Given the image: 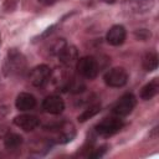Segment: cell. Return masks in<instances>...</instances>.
Here are the masks:
<instances>
[{
  "mask_svg": "<svg viewBox=\"0 0 159 159\" xmlns=\"http://www.w3.org/2000/svg\"><path fill=\"white\" fill-rule=\"evenodd\" d=\"M14 123L22 130L30 132V130H34L36 127H39L40 120L36 116H32V114H20L14 118Z\"/></svg>",
  "mask_w": 159,
  "mask_h": 159,
  "instance_id": "cell-9",
  "label": "cell"
},
{
  "mask_svg": "<svg viewBox=\"0 0 159 159\" xmlns=\"http://www.w3.org/2000/svg\"><path fill=\"white\" fill-rule=\"evenodd\" d=\"M125 35H127L125 34V29L122 25H114L108 30L106 40L112 46H119V45H122L124 42Z\"/></svg>",
  "mask_w": 159,
  "mask_h": 159,
  "instance_id": "cell-10",
  "label": "cell"
},
{
  "mask_svg": "<svg viewBox=\"0 0 159 159\" xmlns=\"http://www.w3.org/2000/svg\"><path fill=\"white\" fill-rule=\"evenodd\" d=\"M9 113V109L6 106H0V119H2L4 117H6V114Z\"/></svg>",
  "mask_w": 159,
  "mask_h": 159,
  "instance_id": "cell-21",
  "label": "cell"
},
{
  "mask_svg": "<svg viewBox=\"0 0 159 159\" xmlns=\"http://www.w3.org/2000/svg\"><path fill=\"white\" fill-rule=\"evenodd\" d=\"M143 68L148 72H152L154 70H157L158 67V56L155 52L150 51V52H147L143 57Z\"/></svg>",
  "mask_w": 159,
  "mask_h": 159,
  "instance_id": "cell-14",
  "label": "cell"
},
{
  "mask_svg": "<svg viewBox=\"0 0 159 159\" xmlns=\"http://www.w3.org/2000/svg\"><path fill=\"white\" fill-rule=\"evenodd\" d=\"M123 127V122L119 118H106L96 125V132L102 137H111L119 132Z\"/></svg>",
  "mask_w": 159,
  "mask_h": 159,
  "instance_id": "cell-5",
  "label": "cell"
},
{
  "mask_svg": "<svg viewBox=\"0 0 159 159\" xmlns=\"http://www.w3.org/2000/svg\"><path fill=\"white\" fill-rule=\"evenodd\" d=\"M77 56H78L77 48H76L75 46L67 45V43L63 46V48H62V50L58 52V55H57L60 62H62V63L66 65V66L72 65V63L77 60Z\"/></svg>",
  "mask_w": 159,
  "mask_h": 159,
  "instance_id": "cell-12",
  "label": "cell"
},
{
  "mask_svg": "<svg viewBox=\"0 0 159 159\" xmlns=\"http://www.w3.org/2000/svg\"><path fill=\"white\" fill-rule=\"evenodd\" d=\"M104 152H106V147H101V148H98V150H96L94 153L89 154V157L91 158H98V157H102Z\"/></svg>",
  "mask_w": 159,
  "mask_h": 159,
  "instance_id": "cell-20",
  "label": "cell"
},
{
  "mask_svg": "<svg viewBox=\"0 0 159 159\" xmlns=\"http://www.w3.org/2000/svg\"><path fill=\"white\" fill-rule=\"evenodd\" d=\"M4 68L6 75H11V76L21 75L26 68V60L24 55L17 48H10L7 51V57Z\"/></svg>",
  "mask_w": 159,
  "mask_h": 159,
  "instance_id": "cell-1",
  "label": "cell"
},
{
  "mask_svg": "<svg viewBox=\"0 0 159 159\" xmlns=\"http://www.w3.org/2000/svg\"><path fill=\"white\" fill-rule=\"evenodd\" d=\"M4 143L7 149H16L22 144V137L16 133H9L4 138Z\"/></svg>",
  "mask_w": 159,
  "mask_h": 159,
  "instance_id": "cell-15",
  "label": "cell"
},
{
  "mask_svg": "<svg viewBox=\"0 0 159 159\" xmlns=\"http://www.w3.org/2000/svg\"><path fill=\"white\" fill-rule=\"evenodd\" d=\"M77 72L88 80H92L98 73V63L97 60L92 56H84L77 61Z\"/></svg>",
  "mask_w": 159,
  "mask_h": 159,
  "instance_id": "cell-2",
  "label": "cell"
},
{
  "mask_svg": "<svg viewBox=\"0 0 159 159\" xmlns=\"http://www.w3.org/2000/svg\"><path fill=\"white\" fill-rule=\"evenodd\" d=\"M135 36H137L138 39H140V40H147L148 37H150V32L147 31L145 29H142V30L135 31Z\"/></svg>",
  "mask_w": 159,
  "mask_h": 159,
  "instance_id": "cell-18",
  "label": "cell"
},
{
  "mask_svg": "<svg viewBox=\"0 0 159 159\" xmlns=\"http://www.w3.org/2000/svg\"><path fill=\"white\" fill-rule=\"evenodd\" d=\"M50 77H51V70L46 65H40L34 67L29 76L30 82L35 87H42L50 80Z\"/></svg>",
  "mask_w": 159,
  "mask_h": 159,
  "instance_id": "cell-7",
  "label": "cell"
},
{
  "mask_svg": "<svg viewBox=\"0 0 159 159\" xmlns=\"http://www.w3.org/2000/svg\"><path fill=\"white\" fill-rule=\"evenodd\" d=\"M15 106L19 111H30L36 106V98L31 94V93H26V92H21L15 101Z\"/></svg>",
  "mask_w": 159,
  "mask_h": 159,
  "instance_id": "cell-11",
  "label": "cell"
},
{
  "mask_svg": "<svg viewBox=\"0 0 159 159\" xmlns=\"http://www.w3.org/2000/svg\"><path fill=\"white\" fill-rule=\"evenodd\" d=\"M37 1L42 5H45V6H50V5H53L57 0H37Z\"/></svg>",
  "mask_w": 159,
  "mask_h": 159,
  "instance_id": "cell-22",
  "label": "cell"
},
{
  "mask_svg": "<svg viewBox=\"0 0 159 159\" xmlns=\"http://www.w3.org/2000/svg\"><path fill=\"white\" fill-rule=\"evenodd\" d=\"M99 111H101V104H98V103L92 104V106H89L88 108H86V109L78 116V120H80V122H86L87 119L94 117Z\"/></svg>",
  "mask_w": 159,
  "mask_h": 159,
  "instance_id": "cell-16",
  "label": "cell"
},
{
  "mask_svg": "<svg viewBox=\"0 0 159 159\" xmlns=\"http://www.w3.org/2000/svg\"><path fill=\"white\" fill-rule=\"evenodd\" d=\"M17 2H19V0H5L4 1V9L6 11H12L16 7Z\"/></svg>",
  "mask_w": 159,
  "mask_h": 159,
  "instance_id": "cell-17",
  "label": "cell"
},
{
  "mask_svg": "<svg viewBox=\"0 0 159 159\" xmlns=\"http://www.w3.org/2000/svg\"><path fill=\"white\" fill-rule=\"evenodd\" d=\"M159 91V80L158 78H153L149 83H147L142 91H140V98L144 101L152 99Z\"/></svg>",
  "mask_w": 159,
  "mask_h": 159,
  "instance_id": "cell-13",
  "label": "cell"
},
{
  "mask_svg": "<svg viewBox=\"0 0 159 159\" xmlns=\"http://www.w3.org/2000/svg\"><path fill=\"white\" fill-rule=\"evenodd\" d=\"M154 0H124V9L135 15H143L152 11Z\"/></svg>",
  "mask_w": 159,
  "mask_h": 159,
  "instance_id": "cell-6",
  "label": "cell"
},
{
  "mask_svg": "<svg viewBox=\"0 0 159 159\" xmlns=\"http://www.w3.org/2000/svg\"><path fill=\"white\" fill-rule=\"evenodd\" d=\"M9 133H10L9 127H7L6 124H0V138H2V139H4Z\"/></svg>",
  "mask_w": 159,
  "mask_h": 159,
  "instance_id": "cell-19",
  "label": "cell"
},
{
  "mask_svg": "<svg viewBox=\"0 0 159 159\" xmlns=\"http://www.w3.org/2000/svg\"><path fill=\"white\" fill-rule=\"evenodd\" d=\"M104 1H107V2H113L114 0H104Z\"/></svg>",
  "mask_w": 159,
  "mask_h": 159,
  "instance_id": "cell-23",
  "label": "cell"
},
{
  "mask_svg": "<svg viewBox=\"0 0 159 159\" xmlns=\"http://www.w3.org/2000/svg\"><path fill=\"white\" fill-rule=\"evenodd\" d=\"M103 80L109 87H122L128 81V73L123 67H114L106 72Z\"/></svg>",
  "mask_w": 159,
  "mask_h": 159,
  "instance_id": "cell-4",
  "label": "cell"
},
{
  "mask_svg": "<svg viewBox=\"0 0 159 159\" xmlns=\"http://www.w3.org/2000/svg\"><path fill=\"white\" fill-rule=\"evenodd\" d=\"M135 103H137L135 97H134L132 93H125V94H123V96L117 101V103L113 106L112 112H113L117 117L128 116V114L133 111V108L135 107Z\"/></svg>",
  "mask_w": 159,
  "mask_h": 159,
  "instance_id": "cell-3",
  "label": "cell"
},
{
  "mask_svg": "<svg viewBox=\"0 0 159 159\" xmlns=\"http://www.w3.org/2000/svg\"><path fill=\"white\" fill-rule=\"evenodd\" d=\"M42 108L50 114H60L65 109V102L60 96H48L43 99Z\"/></svg>",
  "mask_w": 159,
  "mask_h": 159,
  "instance_id": "cell-8",
  "label": "cell"
}]
</instances>
